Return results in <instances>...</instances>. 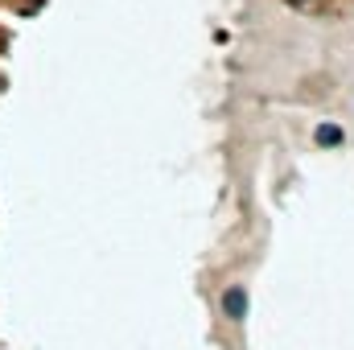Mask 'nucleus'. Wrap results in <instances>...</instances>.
<instances>
[{"instance_id":"nucleus-1","label":"nucleus","mask_w":354,"mask_h":350,"mask_svg":"<svg viewBox=\"0 0 354 350\" xmlns=\"http://www.w3.org/2000/svg\"><path fill=\"white\" fill-rule=\"evenodd\" d=\"M248 305H252V301H248V288H243V284H231V288L223 293V313H227L231 322H243V317H248Z\"/></svg>"},{"instance_id":"nucleus-2","label":"nucleus","mask_w":354,"mask_h":350,"mask_svg":"<svg viewBox=\"0 0 354 350\" xmlns=\"http://www.w3.org/2000/svg\"><path fill=\"white\" fill-rule=\"evenodd\" d=\"M313 140H317V145H342V128H334V124H322V128L313 132Z\"/></svg>"}]
</instances>
